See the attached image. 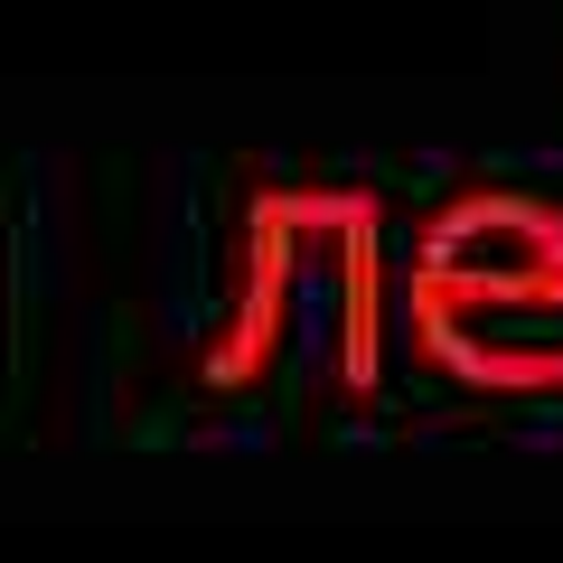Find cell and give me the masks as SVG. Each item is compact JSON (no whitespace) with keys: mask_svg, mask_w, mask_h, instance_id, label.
<instances>
[{"mask_svg":"<svg viewBox=\"0 0 563 563\" xmlns=\"http://www.w3.org/2000/svg\"><path fill=\"white\" fill-rule=\"evenodd\" d=\"M404 339L470 395H563V207L536 188H461L413 225L395 282Z\"/></svg>","mask_w":563,"mask_h":563,"instance_id":"1","label":"cell"},{"mask_svg":"<svg viewBox=\"0 0 563 563\" xmlns=\"http://www.w3.org/2000/svg\"><path fill=\"white\" fill-rule=\"evenodd\" d=\"M329 235V188H254L235 235V282H225V320L207 329L198 376L217 395H244V385L273 376L282 339H291V301H301V273Z\"/></svg>","mask_w":563,"mask_h":563,"instance_id":"2","label":"cell"},{"mask_svg":"<svg viewBox=\"0 0 563 563\" xmlns=\"http://www.w3.org/2000/svg\"><path fill=\"white\" fill-rule=\"evenodd\" d=\"M329 263H339V339H329V366H339L347 404H376V385H385V310H395L376 188H329Z\"/></svg>","mask_w":563,"mask_h":563,"instance_id":"3","label":"cell"}]
</instances>
